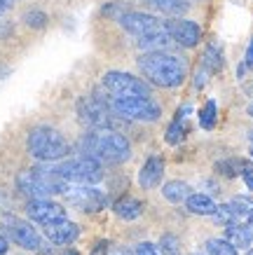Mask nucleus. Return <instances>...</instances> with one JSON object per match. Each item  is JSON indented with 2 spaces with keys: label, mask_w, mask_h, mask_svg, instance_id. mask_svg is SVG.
I'll return each instance as SVG.
<instances>
[{
  "label": "nucleus",
  "mask_w": 253,
  "mask_h": 255,
  "mask_svg": "<svg viewBox=\"0 0 253 255\" xmlns=\"http://www.w3.org/2000/svg\"><path fill=\"white\" fill-rule=\"evenodd\" d=\"M251 157H253V145H251Z\"/></svg>",
  "instance_id": "79ce46f5"
},
{
  "label": "nucleus",
  "mask_w": 253,
  "mask_h": 255,
  "mask_svg": "<svg viewBox=\"0 0 253 255\" xmlns=\"http://www.w3.org/2000/svg\"><path fill=\"white\" fill-rule=\"evenodd\" d=\"M164 28L171 35V40L176 45L190 49V47L200 45L202 40V28L190 19H171V21H164Z\"/></svg>",
  "instance_id": "f8f14e48"
},
{
  "label": "nucleus",
  "mask_w": 253,
  "mask_h": 255,
  "mask_svg": "<svg viewBox=\"0 0 253 255\" xmlns=\"http://www.w3.org/2000/svg\"><path fill=\"white\" fill-rule=\"evenodd\" d=\"M209 75H211V73H209L207 68H197V73H195V87H197V89H202V87L207 85Z\"/></svg>",
  "instance_id": "2f4dec72"
},
{
  "label": "nucleus",
  "mask_w": 253,
  "mask_h": 255,
  "mask_svg": "<svg viewBox=\"0 0 253 255\" xmlns=\"http://www.w3.org/2000/svg\"><path fill=\"white\" fill-rule=\"evenodd\" d=\"M246 166L249 164L246 162H242V159H228V162H218L216 164V171L218 173H223V176H242L246 171Z\"/></svg>",
  "instance_id": "a878e982"
},
{
  "label": "nucleus",
  "mask_w": 253,
  "mask_h": 255,
  "mask_svg": "<svg viewBox=\"0 0 253 255\" xmlns=\"http://www.w3.org/2000/svg\"><path fill=\"white\" fill-rule=\"evenodd\" d=\"M216 117H218V106H216V101H207L204 108L200 110V124L204 129H214Z\"/></svg>",
  "instance_id": "bb28decb"
},
{
  "label": "nucleus",
  "mask_w": 253,
  "mask_h": 255,
  "mask_svg": "<svg viewBox=\"0 0 253 255\" xmlns=\"http://www.w3.org/2000/svg\"><path fill=\"white\" fill-rule=\"evenodd\" d=\"M28 152H31L38 162H56V159H63L68 155V140L63 138L61 133L52 129V127H35L31 133H28Z\"/></svg>",
  "instance_id": "39448f33"
},
{
  "label": "nucleus",
  "mask_w": 253,
  "mask_h": 255,
  "mask_svg": "<svg viewBox=\"0 0 253 255\" xmlns=\"http://www.w3.org/2000/svg\"><path fill=\"white\" fill-rule=\"evenodd\" d=\"M246 255H253V251H249V253H246Z\"/></svg>",
  "instance_id": "a19ab883"
},
{
  "label": "nucleus",
  "mask_w": 253,
  "mask_h": 255,
  "mask_svg": "<svg viewBox=\"0 0 253 255\" xmlns=\"http://www.w3.org/2000/svg\"><path fill=\"white\" fill-rule=\"evenodd\" d=\"M190 113H192L190 106L178 108L176 117H174V122L169 124V129H167V143L178 145V143L185 138V133H188V115H190Z\"/></svg>",
  "instance_id": "dca6fc26"
},
{
  "label": "nucleus",
  "mask_w": 253,
  "mask_h": 255,
  "mask_svg": "<svg viewBox=\"0 0 253 255\" xmlns=\"http://www.w3.org/2000/svg\"><path fill=\"white\" fill-rule=\"evenodd\" d=\"M244 66L246 68H253V40H251V45H249V52H246V56H244Z\"/></svg>",
  "instance_id": "c9c22d12"
},
{
  "label": "nucleus",
  "mask_w": 253,
  "mask_h": 255,
  "mask_svg": "<svg viewBox=\"0 0 253 255\" xmlns=\"http://www.w3.org/2000/svg\"><path fill=\"white\" fill-rule=\"evenodd\" d=\"M225 239L230 241L232 246L237 248H249L251 246V239H249V232H246V225H228L225 227Z\"/></svg>",
  "instance_id": "5701e85b"
},
{
  "label": "nucleus",
  "mask_w": 253,
  "mask_h": 255,
  "mask_svg": "<svg viewBox=\"0 0 253 255\" xmlns=\"http://www.w3.org/2000/svg\"><path fill=\"white\" fill-rule=\"evenodd\" d=\"M26 213H28L31 220H35V223H40V225H49V223H54V220H63V218H66V209H63L61 204L47 199V197L28 199Z\"/></svg>",
  "instance_id": "ddd939ff"
},
{
  "label": "nucleus",
  "mask_w": 253,
  "mask_h": 255,
  "mask_svg": "<svg viewBox=\"0 0 253 255\" xmlns=\"http://www.w3.org/2000/svg\"><path fill=\"white\" fill-rule=\"evenodd\" d=\"M66 199L73 209L82 211V213H99L106 209V194L96 190L94 185H75L66 190Z\"/></svg>",
  "instance_id": "1a4fd4ad"
},
{
  "label": "nucleus",
  "mask_w": 253,
  "mask_h": 255,
  "mask_svg": "<svg viewBox=\"0 0 253 255\" xmlns=\"http://www.w3.org/2000/svg\"><path fill=\"white\" fill-rule=\"evenodd\" d=\"M214 218L221 225H225V227H228V225H235V213H232L230 204H221V206L214 211Z\"/></svg>",
  "instance_id": "c756f323"
},
{
  "label": "nucleus",
  "mask_w": 253,
  "mask_h": 255,
  "mask_svg": "<svg viewBox=\"0 0 253 255\" xmlns=\"http://www.w3.org/2000/svg\"><path fill=\"white\" fill-rule=\"evenodd\" d=\"M202 68H207L209 73H218L223 68V52L218 45H209L202 56Z\"/></svg>",
  "instance_id": "b1692460"
},
{
  "label": "nucleus",
  "mask_w": 253,
  "mask_h": 255,
  "mask_svg": "<svg viewBox=\"0 0 253 255\" xmlns=\"http://www.w3.org/2000/svg\"><path fill=\"white\" fill-rule=\"evenodd\" d=\"M230 209L235 213V223L237 225H246L253 223V199L251 197H235L230 201Z\"/></svg>",
  "instance_id": "412c9836"
},
{
  "label": "nucleus",
  "mask_w": 253,
  "mask_h": 255,
  "mask_svg": "<svg viewBox=\"0 0 253 255\" xmlns=\"http://www.w3.org/2000/svg\"><path fill=\"white\" fill-rule=\"evenodd\" d=\"M106 16H110V19H115V21H120L127 12H129V5L127 2H108L106 7L101 9Z\"/></svg>",
  "instance_id": "cd10ccee"
},
{
  "label": "nucleus",
  "mask_w": 253,
  "mask_h": 255,
  "mask_svg": "<svg viewBox=\"0 0 253 255\" xmlns=\"http://www.w3.org/2000/svg\"><path fill=\"white\" fill-rule=\"evenodd\" d=\"M143 2H146L148 7H153L169 16H181L190 9V2H188V0H143Z\"/></svg>",
  "instance_id": "6ab92c4d"
},
{
  "label": "nucleus",
  "mask_w": 253,
  "mask_h": 255,
  "mask_svg": "<svg viewBox=\"0 0 253 255\" xmlns=\"http://www.w3.org/2000/svg\"><path fill=\"white\" fill-rule=\"evenodd\" d=\"M77 147L82 155L92 157L101 164H122L131 157L129 140L115 129H92L80 138Z\"/></svg>",
  "instance_id": "f257e3e1"
},
{
  "label": "nucleus",
  "mask_w": 253,
  "mask_h": 255,
  "mask_svg": "<svg viewBox=\"0 0 253 255\" xmlns=\"http://www.w3.org/2000/svg\"><path fill=\"white\" fill-rule=\"evenodd\" d=\"M54 171L66 183H75V185H96L101 178H103V164L87 155L73 157V159H66V162L56 164Z\"/></svg>",
  "instance_id": "423d86ee"
},
{
  "label": "nucleus",
  "mask_w": 253,
  "mask_h": 255,
  "mask_svg": "<svg viewBox=\"0 0 253 255\" xmlns=\"http://www.w3.org/2000/svg\"><path fill=\"white\" fill-rule=\"evenodd\" d=\"M115 213L122 220H136L141 213H143V201H138L136 197H129V194H124V197H120V199L115 201Z\"/></svg>",
  "instance_id": "a211bd4d"
},
{
  "label": "nucleus",
  "mask_w": 253,
  "mask_h": 255,
  "mask_svg": "<svg viewBox=\"0 0 253 255\" xmlns=\"http://www.w3.org/2000/svg\"><path fill=\"white\" fill-rule=\"evenodd\" d=\"M207 253L209 255H239V251L228 239H209Z\"/></svg>",
  "instance_id": "393cba45"
},
{
  "label": "nucleus",
  "mask_w": 253,
  "mask_h": 255,
  "mask_svg": "<svg viewBox=\"0 0 253 255\" xmlns=\"http://www.w3.org/2000/svg\"><path fill=\"white\" fill-rule=\"evenodd\" d=\"M2 227H5V234L14 241L16 246H21L23 251H38L40 244H42L35 227H31V223H26L21 218L5 216L2 218Z\"/></svg>",
  "instance_id": "9d476101"
},
{
  "label": "nucleus",
  "mask_w": 253,
  "mask_h": 255,
  "mask_svg": "<svg viewBox=\"0 0 253 255\" xmlns=\"http://www.w3.org/2000/svg\"><path fill=\"white\" fill-rule=\"evenodd\" d=\"M66 255H80V253H77V251H73V248H70V251H66Z\"/></svg>",
  "instance_id": "ea45409f"
},
{
  "label": "nucleus",
  "mask_w": 253,
  "mask_h": 255,
  "mask_svg": "<svg viewBox=\"0 0 253 255\" xmlns=\"http://www.w3.org/2000/svg\"><path fill=\"white\" fill-rule=\"evenodd\" d=\"M103 87L110 96H150V87L143 80L122 70H108L103 75Z\"/></svg>",
  "instance_id": "6e6552de"
},
{
  "label": "nucleus",
  "mask_w": 253,
  "mask_h": 255,
  "mask_svg": "<svg viewBox=\"0 0 253 255\" xmlns=\"http://www.w3.org/2000/svg\"><path fill=\"white\" fill-rule=\"evenodd\" d=\"M23 21L28 23L31 28H45L47 26V14L45 12H40V9H31V12L23 14Z\"/></svg>",
  "instance_id": "c85d7f7f"
},
{
  "label": "nucleus",
  "mask_w": 253,
  "mask_h": 255,
  "mask_svg": "<svg viewBox=\"0 0 253 255\" xmlns=\"http://www.w3.org/2000/svg\"><path fill=\"white\" fill-rule=\"evenodd\" d=\"M185 209L190 211V213H195V216H214V211L218 209V204H216L209 194H202V192L192 194L190 192V197L185 199Z\"/></svg>",
  "instance_id": "f3484780"
},
{
  "label": "nucleus",
  "mask_w": 253,
  "mask_h": 255,
  "mask_svg": "<svg viewBox=\"0 0 253 255\" xmlns=\"http://www.w3.org/2000/svg\"><path fill=\"white\" fill-rule=\"evenodd\" d=\"M9 5H12L9 0H0V12H5V9H9Z\"/></svg>",
  "instance_id": "4c0bfd02"
},
{
  "label": "nucleus",
  "mask_w": 253,
  "mask_h": 255,
  "mask_svg": "<svg viewBox=\"0 0 253 255\" xmlns=\"http://www.w3.org/2000/svg\"><path fill=\"white\" fill-rule=\"evenodd\" d=\"M136 255H160V253H157V248H155L150 241H143V244H138Z\"/></svg>",
  "instance_id": "473e14b6"
},
{
  "label": "nucleus",
  "mask_w": 253,
  "mask_h": 255,
  "mask_svg": "<svg viewBox=\"0 0 253 255\" xmlns=\"http://www.w3.org/2000/svg\"><path fill=\"white\" fill-rule=\"evenodd\" d=\"M162 194H164V199H169L171 204H181L190 197V185L183 183V180H169L167 185L162 187Z\"/></svg>",
  "instance_id": "4be33fe9"
},
{
  "label": "nucleus",
  "mask_w": 253,
  "mask_h": 255,
  "mask_svg": "<svg viewBox=\"0 0 253 255\" xmlns=\"http://www.w3.org/2000/svg\"><path fill=\"white\" fill-rule=\"evenodd\" d=\"M160 246L167 255H176L178 253V239L174 237V234H164V237L160 239Z\"/></svg>",
  "instance_id": "7c9ffc66"
},
{
  "label": "nucleus",
  "mask_w": 253,
  "mask_h": 255,
  "mask_svg": "<svg viewBox=\"0 0 253 255\" xmlns=\"http://www.w3.org/2000/svg\"><path fill=\"white\" fill-rule=\"evenodd\" d=\"M242 176H244L246 187H249V190H253V166H246V171L242 173Z\"/></svg>",
  "instance_id": "f704fd0d"
},
{
  "label": "nucleus",
  "mask_w": 253,
  "mask_h": 255,
  "mask_svg": "<svg viewBox=\"0 0 253 255\" xmlns=\"http://www.w3.org/2000/svg\"><path fill=\"white\" fill-rule=\"evenodd\" d=\"M246 113H249V117H251V120H253V103H251V106H249V110H246Z\"/></svg>",
  "instance_id": "58836bf2"
},
{
  "label": "nucleus",
  "mask_w": 253,
  "mask_h": 255,
  "mask_svg": "<svg viewBox=\"0 0 253 255\" xmlns=\"http://www.w3.org/2000/svg\"><path fill=\"white\" fill-rule=\"evenodd\" d=\"M136 42H138V47H141L143 52H167L169 47L174 45V40H171V35H169L167 31L155 33V35H148V38H138Z\"/></svg>",
  "instance_id": "aec40b11"
},
{
  "label": "nucleus",
  "mask_w": 253,
  "mask_h": 255,
  "mask_svg": "<svg viewBox=\"0 0 253 255\" xmlns=\"http://www.w3.org/2000/svg\"><path fill=\"white\" fill-rule=\"evenodd\" d=\"M16 187H19L21 194L31 197V199H38V197H49V194H63L68 190V183L54 169L35 166V169L21 171L16 176Z\"/></svg>",
  "instance_id": "7ed1b4c3"
},
{
  "label": "nucleus",
  "mask_w": 253,
  "mask_h": 255,
  "mask_svg": "<svg viewBox=\"0 0 253 255\" xmlns=\"http://www.w3.org/2000/svg\"><path fill=\"white\" fill-rule=\"evenodd\" d=\"M164 176V159L160 155H150L138 171V185L143 190H155Z\"/></svg>",
  "instance_id": "2eb2a0df"
},
{
  "label": "nucleus",
  "mask_w": 253,
  "mask_h": 255,
  "mask_svg": "<svg viewBox=\"0 0 253 255\" xmlns=\"http://www.w3.org/2000/svg\"><path fill=\"white\" fill-rule=\"evenodd\" d=\"M138 68L150 85L164 87V89L183 85L185 75H188L183 59L169 54V52H143L138 56Z\"/></svg>",
  "instance_id": "f03ea898"
},
{
  "label": "nucleus",
  "mask_w": 253,
  "mask_h": 255,
  "mask_svg": "<svg viewBox=\"0 0 253 255\" xmlns=\"http://www.w3.org/2000/svg\"><path fill=\"white\" fill-rule=\"evenodd\" d=\"M45 227V237L56 246H70L73 241L80 237V227L75 223H70L68 218L63 220H54L49 225H42Z\"/></svg>",
  "instance_id": "4468645a"
},
{
  "label": "nucleus",
  "mask_w": 253,
  "mask_h": 255,
  "mask_svg": "<svg viewBox=\"0 0 253 255\" xmlns=\"http://www.w3.org/2000/svg\"><path fill=\"white\" fill-rule=\"evenodd\" d=\"M7 239H5V237H2V234H0V255H5L7 253Z\"/></svg>",
  "instance_id": "e433bc0d"
},
{
  "label": "nucleus",
  "mask_w": 253,
  "mask_h": 255,
  "mask_svg": "<svg viewBox=\"0 0 253 255\" xmlns=\"http://www.w3.org/2000/svg\"><path fill=\"white\" fill-rule=\"evenodd\" d=\"M103 103L108 106V110L115 117L122 120H134V122H157L162 115V108L155 103L150 96H108L103 99L96 92Z\"/></svg>",
  "instance_id": "20e7f679"
},
{
  "label": "nucleus",
  "mask_w": 253,
  "mask_h": 255,
  "mask_svg": "<svg viewBox=\"0 0 253 255\" xmlns=\"http://www.w3.org/2000/svg\"><path fill=\"white\" fill-rule=\"evenodd\" d=\"M120 26H122L127 33L136 35V38H148V35L167 31V28H164V21H160L155 14H148V12H134V9H129V12L120 19Z\"/></svg>",
  "instance_id": "9b49d317"
},
{
  "label": "nucleus",
  "mask_w": 253,
  "mask_h": 255,
  "mask_svg": "<svg viewBox=\"0 0 253 255\" xmlns=\"http://www.w3.org/2000/svg\"><path fill=\"white\" fill-rule=\"evenodd\" d=\"M77 120L87 124L89 129H113L115 115L108 110V106L94 94V96H82L77 101Z\"/></svg>",
  "instance_id": "0eeeda50"
},
{
  "label": "nucleus",
  "mask_w": 253,
  "mask_h": 255,
  "mask_svg": "<svg viewBox=\"0 0 253 255\" xmlns=\"http://www.w3.org/2000/svg\"><path fill=\"white\" fill-rule=\"evenodd\" d=\"M103 255H131L127 248H122V246H115V244H108L106 246V253Z\"/></svg>",
  "instance_id": "72a5a7b5"
}]
</instances>
